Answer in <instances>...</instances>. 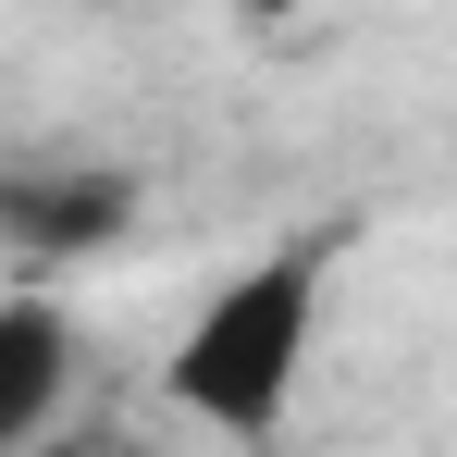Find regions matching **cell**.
<instances>
[{"instance_id": "cell-2", "label": "cell", "mask_w": 457, "mask_h": 457, "mask_svg": "<svg viewBox=\"0 0 457 457\" xmlns=\"http://www.w3.org/2000/svg\"><path fill=\"white\" fill-rule=\"evenodd\" d=\"M137 173L124 161H0V260L12 272H62L137 235Z\"/></svg>"}, {"instance_id": "cell-3", "label": "cell", "mask_w": 457, "mask_h": 457, "mask_svg": "<svg viewBox=\"0 0 457 457\" xmlns=\"http://www.w3.org/2000/svg\"><path fill=\"white\" fill-rule=\"evenodd\" d=\"M75 371H87V321L50 297V285H12V297H0V457L37 445V433H62Z\"/></svg>"}, {"instance_id": "cell-4", "label": "cell", "mask_w": 457, "mask_h": 457, "mask_svg": "<svg viewBox=\"0 0 457 457\" xmlns=\"http://www.w3.org/2000/svg\"><path fill=\"white\" fill-rule=\"evenodd\" d=\"M247 12H285V0H247Z\"/></svg>"}, {"instance_id": "cell-1", "label": "cell", "mask_w": 457, "mask_h": 457, "mask_svg": "<svg viewBox=\"0 0 457 457\" xmlns=\"http://www.w3.org/2000/svg\"><path fill=\"white\" fill-rule=\"evenodd\" d=\"M321 309H334V235H285L272 260L223 272L211 297L186 309V334L161 359V395L198 433H223V445L285 433V408L309 383V346H321Z\"/></svg>"}]
</instances>
